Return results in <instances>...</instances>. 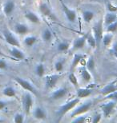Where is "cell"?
I'll return each mask as SVG.
<instances>
[{
	"label": "cell",
	"instance_id": "1",
	"mask_svg": "<svg viewBox=\"0 0 117 123\" xmlns=\"http://www.w3.org/2000/svg\"><path fill=\"white\" fill-rule=\"evenodd\" d=\"M92 34L96 41V47L99 48L103 36V21L99 20L95 24L92 29Z\"/></svg>",
	"mask_w": 117,
	"mask_h": 123
},
{
	"label": "cell",
	"instance_id": "22",
	"mask_svg": "<svg viewBox=\"0 0 117 123\" xmlns=\"http://www.w3.org/2000/svg\"><path fill=\"white\" fill-rule=\"evenodd\" d=\"M84 58V55H81V54H76L73 57V59H72V62H71V69L73 70L77 66L79 65V63L80 62L81 60H83Z\"/></svg>",
	"mask_w": 117,
	"mask_h": 123
},
{
	"label": "cell",
	"instance_id": "8",
	"mask_svg": "<svg viewBox=\"0 0 117 123\" xmlns=\"http://www.w3.org/2000/svg\"><path fill=\"white\" fill-rule=\"evenodd\" d=\"M3 37H4L5 41H6L9 45H11L12 46H16V47L20 46V43H19V40L16 38V37L14 36L11 31H5L3 32Z\"/></svg>",
	"mask_w": 117,
	"mask_h": 123
},
{
	"label": "cell",
	"instance_id": "21",
	"mask_svg": "<svg viewBox=\"0 0 117 123\" xmlns=\"http://www.w3.org/2000/svg\"><path fill=\"white\" fill-rule=\"evenodd\" d=\"M117 20V14L114 12H108L106 14L105 17H104V23L105 25H109V24L114 23Z\"/></svg>",
	"mask_w": 117,
	"mask_h": 123
},
{
	"label": "cell",
	"instance_id": "36",
	"mask_svg": "<svg viewBox=\"0 0 117 123\" xmlns=\"http://www.w3.org/2000/svg\"><path fill=\"white\" fill-rule=\"evenodd\" d=\"M13 121L15 123H23L24 122V116L20 113H18L14 115Z\"/></svg>",
	"mask_w": 117,
	"mask_h": 123
},
{
	"label": "cell",
	"instance_id": "39",
	"mask_svg": "<svg viewBox=\"0 0 117 123\" xmlns=\"http://www.w3.org/2000/svg\"><path fill=\"white\" fill-rule=\"evenodd\" d=\"M7 67V63L2 58H0V70H5Z\"/></svg>",
	"mask_w": 117,
	"mask_h": 123
},
{
	"label": "cell",
	"instance_id": "11",
	"mask_svg": "<svg viewBox=\"0 0 117 123\" xmlns=\"http://www.w3.org/2000/svg\"><path fill=\"white\" fill-rule=\"evenodd\" d=\"M68 92V90L65 87L59 88L58 90H56L55 91H54L51 93V99H53V100L61 99V98H63V97H65Z\"/></svg>",
	"mask_w": 117,
	"mask_h": 123
},
{
	"label": "cell",
	"instance_id": "33",
	"mask_svg": "<svg viewBox=\"0 0 117 123\" xmlns=\"http://www.w3.org/2000/svg\"><path fill=\"white\" fill-rule=\"evenodd\" d=\"M95 66H96V64H95V60L92 57H91L88 60L86 63V67L87 69L89 70V71H93L94 69H95Z\"/></svg>",
	"mask_w": 117,
	"mask_h": 123
},
{
	"label": "cell",
	"instance_id": "25",
	"mask_svg": "<svg viewBox=\"0 0 117 123\" xmlns=\"http://www.w3.org/2000/svg\"><path fill=\"white\" fill-rule=\"evenodd\" d=\"M95 14L93 11H89V10H87V11H84L83 12V18L84 22H86L87 23H89L94 18Z\"/></svg>",
	"mask_w": 117,
	"mask_h": 123
},
{
	"label": "cell",
	"instance_id": "18",
	"mask_svg": "<svg viewBox=\"0 0 117 123\" xmlns=\"http://www.w3.org/2000/svg\"><path fill=\"white\" fill-rule=\"evenodd\" d=\"M14 31H15L17 34L23 35V34H26L28 33L29 28L26 24L17 23V24H15V26H14Z\"/></svg>",
	"mask_w": 117,
	"mask_h": 123
},
{
	"label": "cell",
	"instance_id": "2",
	"mask_svg": "<svg viewBox=\"0 0 117 123\" xmlns=\"http://www.w3.org/2000/svg\"><path fill=\"white\" fill-rule=\"evenodd\" d=\"M79 98H74L71 101H69L68 102L65 103L64 105H63L62 106L59 108L58 112H57V114L58 116L59 117H62L63 116L64 114H66L67 113H68L70 110H73L75 107H76V105L79 103Z\"/></svg>",
	"mask_w": 117,
	"mask_h": 123
},
{
	"label": "cell",
	"instance_id": "37",
	"mask_svg": "<svg viewBox=\"0 0 117 123\" xmlns=\"http://www.w3.org/2000/svg\"><path fill=\"white\" fill-rule=\"evenodd\" d=\"M102 116H103V114H96L92 117V119H91V122L93 123H98L101 121V118H102Z\"/></svg>",
	"mask_w": 117,
	"mask_h": 123
},
{
	"label": "cell",
	"instance_id": "5",
	"mask_svg": "<svg viewBox=\"0 0 117 123\" xmlns=\"http://www.w3.org/2000/svg\"><path fill=\"white\" fill-rule=\"evenodd\" d=\"M116 107V102L113 100H110L108 102L100 105V109L102 110V114H103V117H108L112 113L113 110Z\"/></svg>",
	"mask_w": 117,
	"mask_h": 123
},
{
	"label": "cell",
	"instance_id": "19",
	"mask_svg": "<svg viewBox=\"0 0 117 123\" xmlns=\"http://www.w3.org/2000/svg\"><path fill=\"white\" fill-rule=\"evenodd\" d=\"M79 73H80L81 78H83L84 82H88L91 80V74H90V71L87 69V67H84V66L81 67L79 69Z\"/></svg>",
	"mask_w": 117,
	"mask_h": 123
},
{
	"label": "cell",
	"instance_id": "4",
	"mask_svg": "<svg viewBox=\"0 0 117 123\" xmlns=\"http://www.w3.org/2000/svg\"><path fill=\"white\" fill-rule=\"evenodd\" d=\"M14 79L25 90L31 92V93H33V94H37L36 89L34 88V86L32 85L30 82H28L27 80H25V79H23V78H19V77H15Z\"/></svg>",
	"mask_w": 117,
	"mask_h": 123
},
{
	"label": "cell",
	"instance_id": "28",
	"mask_svg": "<svg viewBox=\"0 0 117 123\" xmlns=\"http://www.w3.org/2000/svg\"><path fill=\"white\" fill-rule=\"evenodd\" d=\"M37 38L35 36H27L24 38V43L27 46H32L36 43Z\"/></svg>",
	"mask_w": 117,
	"mask_h": 123
},
{
	"label": "cell",
	"instance_id": "40",
	"mask_svg": "<svg viewBox=\"0 0 117 123\" xmlns=\"http://www.w3.org/2000/svg\"><path fill=\"white\" fill-rule=\"evenodd\" d=\"M112 52L113 54H117V41L113 43V46H112Z\"/></svg>",
	"mask_w": 117,
	"mask_h": 123
},
{
	"label": "cell",
	"instance_id": "7",
	"mask_svg": "<svg viewBox=\"0 0 117 123\" xmlns=\"http://www.w3.org/2000/svg\"><path fill=\"white\" fill-rule=\"evenodd\" d=\"M60 1H61L62 7H63V11L64 12V14L66 15L67 19H68L70 23H75L76 20V11L69 8V7L64 3V2L63 1V0H60Z\"/></svg>",
	"mask_w": 117,
	"mask_h": 123
},
{
	"label": "cell",
	"instance_id": "10",
	"mask_svg": "<svg viewBox=\"0 0 117 123\" xmlns=\"http://www.w3.org/2000/svg\"><path fill=\"white\" fill-rule=\"evenodd\" d=\"M86 42H87L86 35L79 37V38H77L74 40L73 44H72V49H73L74 50L83 49L84 47V46H85Z\"/></svg>",
	"mask_w": 117,
	"mask_h": 123
},
{
	"label": "cell",
	"instance_id": "16",
	"mask_svg": "<svg viewBox=\"0 0 117 123\" xmlns=\"http://www.w3.org/2000/svg\"><path fill=\"white\" fill-rule=\"evenodd\" d=\"M39 9H40V11L42 14H43L44 16L46 17H49V18H55V16H54V14L52 13L51 10L50 9V7L48 6V5L44 3L40 4V6H39Z\"/></svg>",
	"mask_w": 117,
	"mask_h": 123
},
{
	"label": "cell",
	"instance_id": "43",
	"mask_svg": "<svg viewBox=\"0 0 117 123\" xmlns=\"http://www.w3.org/2000/svg\"><path fill=\"white\" fill-rule=\"evenodd\" d=\"M113 55H115V57H116V58H117V54H113Z\"/></svg>",
	"mask_w": 117,
	"mask_h": 123
},
{
	"label": "cell",
	"instance_id": "31",
	"mask_svg": "<svg viewBox=\"0 0 117 123\" xmlns=\"http://www.w3.org/2000/svg\"><path fill=\"white\" fill-rule=\"evenodd\" d=\"M68 79L70 81V82L71 83L72 85L74 86L75 87H77L78 86V84H79V82H78V78L76 76L74 73H71L68 76Z\"/></svg>",
	"mask_w": 117,
	"mask_h": 123
},
{
	"label": "cell",
	"instance_id": "9",
	"mask_svg": "<svg viewBox=\"0 0 117 123\" xmlns=\"http://www.w3.org/2000/svg\"><path fill=\"white\" fill-rule=\"evenodd\" d=\"M59 78H60V75L59 74H50L46 76L45 78V86L47 89H52L55 86L57 82H59Z\"/></svg>",
	"mask_w": 117,
	"mask_h": 123
},
{
	"label": "cell",
	"instance_id": "29",
	"mask_svg": "<svg viewBox=\"0 0 117 123\" xmlns=\"http://www.w3.org/2000/svg\"><path fill=\"white\" fill-rule=\"evenodd\" d=\"M35 73L39 77H43L45 74V66L43 64L39 63L35 67Z\"/></svg>",
	"mask_w": 117,
	"mask_h": 123
},
{
	"label": "cell",
	"instance_id": "13",
	"mask_svg": "<svg viewBox=\"0 0 117 123\" xmlns=\"http://www.w3.org/2000/svg\"><path fill=\"white\" fill-rule=\"evenodd\" d=\"M15 8V3L13 0H7L3 5V12L6 15H11Z\"/></svg>",
	"mask_w": 117,
	"mask_h": 123
},
{
	"label": "cell",
	"instance_id": "23",
	"mask_svg": "<svg viewBox=\"0 0 117 123\" xmlns=\"http://www.w3.org/2000/svg\"><path fill=\"white\" fill-rule=\"evenodd\" d=\"M2 93L4 96L9 98H13L15 97L16 95V91L12 86H6L2 90Z\"/></svg>",
	"mask_w": 117,
	"mask_h": 123
},
{
	"label": "cell",
	"instance_id": "42",
	"mask_svg": "<svg viewBox=\"0 0 117 123\" xmlns=\"http://www.w3.org/2000/svg\"><path fill=\"white\" fill-rule=\"evenodd\" d=\"M4 122V120L2 119V118H0V122Z\"/></svg>",
	"mask_w": 117,
	"mask_h": 123
},
{
	"label": "cell",
	"instance_id": "30",
	"mask_svg": "<svg viewBox=\"0 0 117 123\" xmlns=\"http://www.w3.org/2000/svg\"><path fill=\"white\" fill-rule=\"evenodd\" d=\"M70 47V43L68 42H61L58 44L57 49L59 51H67Z\"/></svg>",
	"mask_w": 117,
	"mask_h": 123
},
{
	"label": "cell",
	"instance_id": "24",
	"mask_svg": "<svg viewBox=\"0 0 117 123\" xmlns=\"http://www.w3.org/2000/svg\"><path fill=\"white\" fill-rule=\"evenodd\" d=\"M112 39H113V35L111 33H109L108 34H104L103 36V38H102V43H103V45L104 46H106V47H108V46H110V44L111 43V42H112Z\"/></svg>",
	"mask_w": 117,
	"mask_h": 123
},
{
	"label": "cell",
	"instance_id": "41",
	"mask_svg": "<svg viewBox=\"0 0 117 123\" xmlns=\"http://www.w3.org/2000/svg\"><path fill=\"white\" fill-rule=\"evenodd\" d=\"M7 106V103L2 100H0V110H3Z\"/></svg>",
	"mask_w": 117,
	"mask_h": 123
},
{
	"label": "cell",
	"instance_id": "15",
	"mask_svg": "<svg viewBox=\"0 0 117 123\" xmlns=\"http://www.w3.org/2000/svg\"><path fill=\"white\" fill-rule=\"evenodd\" d=\"M34 118L38 119V120H44L47 118V112L46 110L42 107H36L34 110L33 112Z\"/></svg>",
	"mask_w": 117,
	"mask_h": 123
},
{
	"label": "cell",
	"instance_id": "17",
	"mask_svg": "<svg viewBox=\"0 0 117 123\" xmlns=\"http://www.w3.org/2000/svg\"><path fill=\"white\" fill-rule=\"evenodd\" d=\"M93 90L92 89H90V88H79V89H77V98H79V99L80 98H87L88 96H90L91 93H92Z\"/></svg>",
	"mask_w": 117,
	"mask_h": 123
},
{
	"label": "cell",
	"instance_id": "35",
	"mask_svg": "<svg viewBox=\"0 0 117 123\" xmlns=\"http://www.w3.org/2000/svg\"><path fill=\"white\" fill-rule=\"evenodd\" d=\"M64 67V62L63 60H58L55 63V69L57 72H61L63 71Z\"/></svg>",
	"mask_w": 117,
	"mask_h": 123
},
{
	"label": "cell",
	"instance_id": "27",
	"mask_svg": "<svg viewBox=\"0 0 117 123\" xmlns=\"http://www.w3.org/2000/svg\"><path fill=\"white\" fill-rule=\"evenodd\" d=\"M52 32L48 28L44 29L42 33V38L44 42H50L52 39Z\"/></svg>",
	"mask_w": 117,
	"mask_h": 123
},
{
	"label": "cell",
	"instance_id": "32",
	"mask_svg": "<svg viewBox=\"0 0 117 123\" xmlns=\"http://www.w3.org/2000/svg\"><path fill=\"white\" fill-rule=\"evenodd\" d=\"M87 118H88V117L86 116V115H78V116L75 117V118L72 120V122L74 123H83L87 121Z\"/></svg>",
	"mask_w": 117,
	"mask_h": 123
},
{
	"label": "cell",
	"instance_id": "34",
	"mask_svg": "<svg viewBox=\"0 0 117 123\" xmlns=\"http://www.w3.org/2000/svg\"><path fill=\"white\" fill-rule=\"evenodd\" d=\"M107 31L109 33H115L117 31V20L107 26Z\"/></svg>",
	"mask_w": 117,
	"mask_h": 123
},
{
	"label": "cell",
	"instance_id": "12",
	"mask_svg": "<svg viewBox=\"0 0 117 123\" xmlns=\"http://www.w3.org/2000/svg\"><path fill=\"white\" fill-rule=\"evenodd\" d=\"M10 55L14 58H15L16 60H23L25 58L24 53L20 49L16 47V46H12V48H11V50H10Z\"/></svg>",
	"mask_w": 117,
	"mask_h": 123
},
{
	"label": "cell",
	"instance_id": "14",
	"mask_svg": "<svg viewBox=\"0 0 117 123\" xmlns=\"http://www.w3.org/2000/svg\"><path fill=\"white\" fill-rule=\"evenodd\" d=\"M117 90V86H116L114 83H109L106 85L103 88L100 90V93L103 96H107L110 93L115 92Z\"/></svg>",
	"mask_w": 117,
	"mask_h": 123
},
{
	"label": "cell",
	"instance_id": "6",
	"mask_svg": "<svg viewBox=\"0 0 117 123\" xmlns=\"http://www.w3.org/2000/svg\"><path fill=\"white\" fill-rule=\"evenodd\" d=\"M91 106H92V102H88L83 103V104L80 105L77 108L75 107L73 109V112L71 114V117H75L78 116V115L85 114V113H87L89 110L91 109Z\"/></svg>",
	"mask_w": 117,
	"mask_h": 123
},
{
	"label": "cell",
	"instance_id": "38",
	"mask_svg": "<svg viewBox=\"0 0 117 123\" xmlns=\"http://www.w3.org/2000/svg\"><path fill=\"white\" fill-rule=\"evenodd\" d=\"M105 99L113 100V101L117 100V90H116V91H115V92L110 93V94L105 96Z\"/></svg>",
	"mask_w": 117,
	"mask_h": 123
},
{
	"label": "cell",
	"instance_id": "20",
	"mask_svg": "<svg viewBox=\"0 0 117 123\" xmlns=\"http://www.w3.org/2000/svg\"><path fill=\"white\" fill-rule=\"evenodd\" d=\"M25 18H26L27 20L30 21L31 23H39L40 22V19H39V16L37 15L35 13L32 11H27L25 13Z\"/></svg>",
	"mask_w": 117,
	"mask_h": 123
},
{
	"label": "cell",
	"instance_id": "3",
	"mask_svg": "<svg viewBox=\"0 0 117 123\" xmlns=\"http://www.w3.org/2000/svg\"><path fill=\"white\" fill-rule=\"evenodd\" d=\"M22 102H23V107L24 112L26 113L27 114H29L32 109V107H33V104H34L33 96H32L31 92L28 91L24 93Z\"/></svg>",
	"mask_w": 117,
	"mask_h": 123
},
{
	"label": "cell",
	"instance_id": "26",
	"mask_svg": "<svg viewBox=\"0 0 117 123\" xmlns=\"http://www.w3.org/2000/svg\"><path fill=\"white\" fill-rule=\"evenodd\" d=\"M86 40H87V43H88V45L90 46L91 48H93V49L96 48V41L92 33H88L86 34Z\"/></svg>",
	"mask_w": 117,
	"mask_h": 123
}]
</instances>
